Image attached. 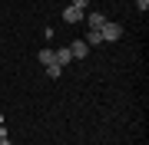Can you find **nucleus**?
<instances>
[{
	"label": "nucleus",
	"mask_w": 149,
	"mask_h": 145,
	"mask_svg": "<svg viewBox=\"0 0 149 145\" xmlns=\"http://www.w3.org/2000/svg\"><path fill=\"white\" fill-rule=\"evenodd\" d=\"M53 63H60V66L73 63V53H70V46H60V49H53Z\"/></svg>",
	"instance_id": "7ed1b4c3"
},
{
	"label": "nucleus",
	"mask_w": 149,
	"mask_h": 145,
	"mask_svg": "<svg viewBox=\"0 0 149 145\" xmlns=\"http://www.w3.org/2000/svg\"><path fill=\"white\" fill-rule=\"evenodd\" d=\"M70 7H80V10H86V0H73Z\"/></svg>",
	"instance_id": "9d476101"
},
{
	"label": "nucleus",
	"mask_w": 149,
	"mask_h": 145,
	"mask_svg": "<svg viewBox=\"0 0 149 145\" xmlns=\"http://www.w3.org/2000/svg\"><path fill=\"white\" fill-rule=\"evenodd\" d=\"M136 10H139V13H146V10H149V0H136Z\"/></svg>",
	"instance_id": "1a4fd4ad"
},
{
	"label": "nucleus",
	"mask_w": 149,
	"mask_h": 145,
	"mask_svg": "<svg viewBox=\"0 0 149 145\" xmlns=\"http://www.w3.org/2000/svg\"><path fill=\"white\" fill-rule=\"evenodd\" d=\"M70 53H73V59H83L86 53H90V46H86L83 40H76V43H70Z\"/></svg>",
	"instance_id": "39448f33"
},
{
	"label": "nucleus",
	"mask_w": 149,
	"mask_h": 145,
	"mask_svg": "<svg viewBox=\"0 0 149 145\" xmlns=\"http://www.w3.org/2000/svg\"><path fill=\"white\" fill-rule=\"evenodd\" d=\"M100 33H103V43H106V40H119V36H123V27L113 23V20H106V23L100 27Z\"/></svg>",
	"instance_id": "f257e3e1"
},
{
	"label": "nucleus",
	"mask_w": 149,
	"mask_h": 145,
	"mask_svg": "<svg viewBox=\"0 0 149 145\" xmlns=\"http://www.w3.org/2000/svg\"><path fill=\"white\" fill-rule=\"evenodd\" d=\"M0 145H13V142H10V139H7V135H3V139H0Z\"/></svg>",
	"instance_id": "9b49d317"
},
{
	"label": "nucleus",
	"mask_w": 149,
	"mask_h": 145,
	"mask_svg": "<svg viewBox=\"0 0 149 145\" xmlns=\"http://www.w3.org/2000/svg\"><path fill=\"white\" fill-rule=\"evenodd\" d=\"M83 16H86V10H80V7H66V10H63V20L66 23H80Z\"/></svg>",
	"instance_id": "f03ea898"
},
{
	"label": "nucleus",
	"mask_w": 149,
	"mask_h": 145,
	"mask_svg": "<svg viewBox=\"0 0 149 145\" xmlns=\"http://www.w3.org/2000/svg\"><path fill=\"white\" fill-rule=\"evenodd\" d=\"M83 43H86V46H100V43H103V33H100V30H90V36H86Z\"/></svg>",
	"instance_id": "423d86ee"
},
{
	"label": "nucleus",
	"mask_w": 149,
	"mask_h": 145,
	"mask_svg": "<svg viewBox=\"0 0 149 145\" xmlns=\"http://www.w3.org/2000/svg\"><path fill=\"white\" fill-rule=\"evenodd\" d=\"M47 76H53V79L63 76V66H60V63H47Z\"/></svg>",
	"instance_id": "0eeeda50"
},
{
	"label": "nucleus",
	"mask_w": 149,
	"mask_h": 145,
	"mask_svg": "<svg viewBox=\"0 0 149 145\" xmlns=\"http://www.w3.org/2000/svg\"><path fill=\"white\" fill-rule=\"evenodd\" d=\"M40 63H43V66L53 63V49H40Z\"/></svg>",
	"instance_id": "6e6552de"
},
{
	"label": "nucleus",
	"mask_w": 149,
	"mask_h": 145,
	"mask_svg": "<svg viewBox=\"0 0 149 145\" xmlns=\"http://www.w3.org/2000/svg\"><path fill=\"white\" fill-rule=\"evenodd\" d=\"M83 20H86V23H90V30H100V27H103V23H106V16H103V13H96V10H90V13H86V16H83Z\"/></svg>",
	"instance_id": "20e7f679"
}]
</instances>
